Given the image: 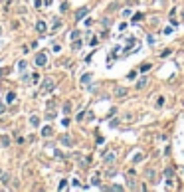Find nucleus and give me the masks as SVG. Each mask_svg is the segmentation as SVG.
Masks as SVG:
<instances>
[{
	"label": "nucleus",
	"instance_id": "nucleus-3",
	"mask_svg": "<svg viewBox=\"0 0 184 192\" xmlns=\"http://www.w3.org/2000/svg\"><path fill=\"white\" fill-rule=\"evenodd\" d=\"M87 12H89V8H81V10L77 12V20H79V18H83V16H85Z\"/></svg>",
	"mask_w": 184,
	"mask_h": 192
},
{
	"label": "nucleus",
	"instance_id": "nucleus-15",
	"mask_svg": "<svg viewBox=\"0 0 184 192\" xmlns=\"http://www.w3.org/2000/svg\"><path fill=\"white\" fill-rule=\"evenodd\" d=\"M44 2H46V4H48V6H50V4H52V0H44Z\"/></svg>",
	"mask_w": 184,
	"mask_h": 192
},
{
	"label": "nucleus",
	"instance_id": "nucleus-5",
	"mask_svg": "<svg viewBox=\"0 0 184 192\" xmlns=\"http://www.w3.org/2000/svg\"><path fill=\"white\" fill-rule=\"evenodd\" d=\"M42 135L44 137H50V135H52V129H50V127H44V129H42Z\"/></svg>",
	"mask_w": 184,
	"mask_h": 192
},
{
	"label": "nucleus",
	"instance_id": "nucleus-4",
	"mask_svg": "<svg viewBox=\"0 0 184 192\" xmlns=\"http://www.w3.org/2000/svg\"><path fill=\"white\" fill-rule=\"evenodd\" d=\"M36 30H38V32H46V22H38Z\"/></svg>",
	"mask_w": 184,
	"mask_h": 192
},
{
	"label": "nucleus",
	"instance_id": "nucleus-9",
	"mask_svg": "<svg viewBox=\"0 0 184 192\" xmlns=\"http://www.w3.org/2000/svg\"><path fill=\"white\" fill-rule=\"evenodd\" d=\"M59 26H62V22H59V18H55V20H54V30H57Z\"/></svg>",
	"mask_w": 184,
	"mask_h": 192
},
{
	"label": "nucleus",
	"instance_id": "nucleus-6",
	"mask_svg": "<svg viewBox=\"0 0 184 192\" xmlns=\"http://www.w3.org/2000/svg\"><path fill=\"white\" fill-rule=\"evenodd\" d=\"M30 123H32L34 127H38V125H40V119H38V117H30Z\"/></svg>",
	"mask_w": 184,
	"mask_h": 192
},
{
	"label": "nucleus",
	"instance_id": "nucleus-7",
	"mask_svg": "<svg viewBox=\"0 0 184 192\" xmlns=\"http://www.w3.org/2000/svg\"><path fill=\"white\" fill-rule=\"evenodd\" d=\"M145 85H147V79H141V81H139V83H137V89H142V87H145Z\"/></svg>",
	"mask_w": 184,
	"mask_h": 192
},
{
	"label": "nucleus",
	"instance_id": "nucleus-12",
	"mask_svg": "<svg viewBox=\"0 0 184 192\" xmlns=\"http://www.w3.org/2000/svg\"><path fill=\"white\" fill-rule=\"evenodd\" d=\"M141 18H142V14H135V16H133V22H139Z\"/></svg>",
	"mask_w": 184,
	"mask_h": 192
},
{
	"label": "nucleus",
	"instance_id": "nucleus-1",
	"mask_svg": "<svg viewBox=\"0 0 184 192\" xmlns=\"http://www.w3.org/2000/svg\"><path fill=\"white\" fill-rule=\"evenodd\" d=\"M46 61H48V57H46V54H38V57H36V64H38V66H44Z\"/></svg>",
	"mask_w": 184,
	"mask_h": 192
},
{
	"label": "nucleus",
	"instance_id": "nucleus-8",
	"mask_svg": "<svg viewBox=\"0 0 184 192\" xmlns=\"http://www.w3.org/2000/svg\"><path fill=\"white\" fill-rule=\"evenodd\" d=\"M149 69H151V64H142V66H141V71H142V73H145V71H149Z\"/></svg>",
	"mask_w": 184,
	"mask_h": 192
},
{
	"label": "nucleus",
	"instance_id": "nucleus-11",
	"mask_svg": "<svg viewBox=\"0 0 184 192\" xmlns=\"http://www.w3.org/2000/svg\"><path fill=\"white\" fill-rule=\"evenodd\" d=\"M14 97H16L14 93H8V97H6V101H8V103H12V101H14Z\"/></svg>",
	"mask_w": 184,
	"mask_h": 192
},
{
	"label": "nucleus",
	"instance_id": "nucleus-2",
	"mask_svg": "<svg viewBox=\"0 0 184 192\" xmlns=\"http://www.w3.org/2000/svg\"><path fill=\"white\" fill-rule=\"evenodd\" d=\"M54 89V81H52V79H46V81H44V91H52Z\"/></svg>",
	"mask_w": 184,
	"mask_h": 192
},
{
	"label": "nucleus",
	"instance_id": "nucleus-10",
	"mask_svg": "<svg viewBox=\"0 0 184 192\" xmlns=\"http://www.w3.org/2000/svg\"><path fill=\"white\" fill-rule=\"evenodd\" d=\"M62 143H64V145H71V139H69V137H64Z\"/></svg>",
	"mask_w": 184,
	"mask_h": 192
},
{
	"label": "nucleus",
	"instance_id": "nucleus-14",
	"mask_svg": "<svg viewBox=\"0 0 184 192\" xmlns=\"http://www.w3.org/2000/svg\"><path fill=\"white\" fill-rule=\"evenodd\" d=\"M89 79H91V75H89V73H87V75H83V77H81V81H83V83H87V81H89Z\"/></svg>",
	"mask_w": 184,
	"mask_h": 192
},
{
	"label": "nucleus",
	"instance_id": "nucleus-16",
	"mask_svg": "<svg viewBox=\"0 0 184 192\" xmlns=\"http://www.w3.org/2000/svg\"><path fill=\"white\" fill-rule=\"evenodd\" d=\"M0 32H2V30H0Z\"/></svg>",
	"mask_w": 184,
	"mask_h": 192
},
{
	"label": "nucleus",
	"instance_id": "nucleus-13",
	"mask_svg": "<svg viewBox=\"0 0 184 192\" xmlns=\"http://www.w3.org/2000/svg\"><path fill=\"white\" fill-rule=\"evenodd\" d=\"M8 143H10V141H8V137H2V145H4V147H8Z\"/></svg>",
	"mask_w": 184,
	"mask_h": 192
}]
</instances>
